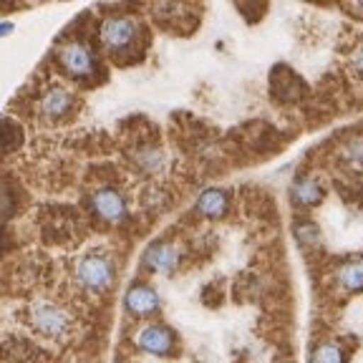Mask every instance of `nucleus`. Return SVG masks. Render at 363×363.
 Returning <instances> with one entry per match:
<instances>
[{"label": "nucleus", "instance_id": "nucleus-1", "mask_svg": "<svg viewBox=\"0 0 363 363\" xmlns=\"http://www.w3.org/2000/svg\"><path fill=\"white\" fill-rule=\"evenodd\" d=\"M28 320L40 335L51 340H63L74 330V315L63 303L51 298H38L28 306Z\"/></svg>", "mask_w": 363, "mask_h": 363}, {"label": "nucleus", "instance_id": "nucleus-2", "mask_svg": "<svg viewBox=\"0 0 363 363\" xmlns=\"http://www.w3.org/2000/svg\"><path fill=\"white\" fill-rule=\"evenodd\" d=\"M76 280L91 293H104L116 280V265L104 252H89L76 262Z\"/></svg>", "mask_w": 363, "mask_h": 363}, {"label": "nucleus", "instance_id": "nucleus-3", "mask_svg": "<svg viewBox=\"0 0 363 363\" xmlns=\"http://www.w3.org/2000/svg\"><path fill=\"white\" fill-rule=\"evenodd\" d=\"M142 38V26L131 16H111L101 26V40L113 56H124L139 43Z\"/></svg>", "mask_w": 363, "mask_h": 363}, {"label": "nucleus", "instance_id": "nucleus-4", "mask_svg": "<svg viewBox=\"0 0 363 363\" xmlns=\"http://www.w3.org/2000/svg\"><path fill=\"white\" fill-rule=\"evenodd\" d=\"M58 61H61L63 71H66L68 76H74V79L89 81V79H94L96 71H99L96 53L91 51L86 43H79V40L61 45V51H58Z\"/></svg>", "mask_w": 363, "mask_h": 363}, {"label": "nucleus", "instance_id": "nucleus-5", "mask_svg": "<svg viewBox=\"0 0 363 363\" xmlns=\"http://www.w3.org/2000/svg\"><path fill=\"white\" fill-rule=\"evenodd\" d=\"M91 207L96 212L101 220L113 222V225H119V222L126 220V202L116 189L111 187H104L99 189L94 197H91Z\"/></svg>", "mask_w": 363, "mask_h": 363}, {"label": "nucleus", "instance_id": "nucleus-6", "mask_svg": "<svg viewBox=\"0 0 363 363\" xmlns=\"http://www.w3.org/2000/svg\"><path fill=\"white\" fill-rule=\"evenodd\" d=\"M136 346L154 356H167L174 351V333L164 325H144L136 335Z\"/></svg>", "mask_w": 363, "mask_h": 363}, {"label": "nucleus", "instance_id": "nucleus-7", "mask_svg": "<svg viewBox=\"0 0 363 363\" xmlns=\"http://www.w3.org/2000/svg\"><path fill=\"white\" fill-rule=\"evenodd\" d=\"M74 108V94L63 86H53L51 91H45V96L40 99V116L48 121H61L66 119Z\"/></svg>", "mask_w": 363, "mask_h": 363}, {"label": "nucleus", "instance_id": "nucleus-8", "mask_svg": "<svg viewBox=\"0 0 363 363\" xmlns=\"http://www.w3.org/2000/svg\"><path fill=\"white\" fill-rule=\"evenodd\" d=\"M126 308H129L134 315H152V313L159 311V295L154 293V288L149 285H131L129 293L124 298Z\"/></svg>", "mask_w": 363, "mask_h": 363}, {"label": "nucleus", "instance_id": "nucleus-9", "mask_svg": "<svg viewBox=\"0 0 363 363\" xmlns=\"http://www.w3.org/2000/svg\"><path fill=\"white\" fill-rule=\"evenodd\" d=\"M177 262H179V252L172 245H152V247L144 252V265L152 267L157 272H174Z\"/></svg>", "mask_w": 363, "mask_h": 363}, {"label": "nucleus", "instance_id": "nucleus-10", "mask_svg": "<svg viewBox=\"0 0 363 363\" xmlns=\"http://www.w3.org/2000/svg\"><path fill=\"white\" fill-rule=\"evenodd\" d=\"M338 283L351 293L363 290V255H353L338 267Z\"/></svg>", "mask_w": 363, "mask_h": 363}, {"label": "nucleus", "instance_id": "nucleus-11", "mask_svg": "<svg viewBox=\"0 0 363 363\" xmlns=\"http://www.w3.org/2000/svg\"><path fill=\"white\" fill-rule=\"evenodd\" d=\"M197 210L207 217H222L227 212V194L222 189H204L197 199Z\"/></svg>", "mask_w": 363, "mask_h": 363}, {"label": "nucleus", "instance_id": "nucleus-12", "mask_svg": "<svg viewBox=\"0 0 363 363\" xmlns=\"http://www.w3.org/2000/svg\"><path fill=\"white\" fill-rule=\"evenodd\" d=\"M293 199L303 207H315L323 199V189L313 179H298L293 184Z\"/></svg>", "mask_w": 363, "mask_h": 363}, {"label": "nucleus", "instance_id": "nucleus-13", "mask_svg": "<svg viewBox=\"0 0 363 363\" xmlns=\"http://www.w3.org/2000/svg\"><path fill=\"white\" fill-rule=\"evenodd\" d=\"M313 363H346V353L338 343H320L313 351Z\"/></svg>", "mask_w": 363, "mask_h": 363}, {"label": "nucleus", "instance_id": "nucleus-14", "mask_svg": "<svg viewBox=\"0 0 363 363\" xmlns=\"http://www.w3.org/2000/svg\"><path fill=\"white\" fill-rule=\"evenodd\" d=\"M21 139H23L21 126H18L16 121H11V119L0 121V142H3V147H6V142L11 144V147H18Z\"/></svg>", "mask_w": 363, "mask_h": 363}, {"label": "nucleus", "instance_id": "nucleus-15", "mask_svg": "<svg viewBox=\"0 0 363 363\" xmlns=\"http://www.w3.org/2000/svg\"><path fill=\"white\" fill-rule=\"evenodd\" d=\"M348 159H351L353 167H363V139H356V142L348 144Z\"/></svg>", "mask_w": 363, "mask_h": 363}, {"label": "nucleus", "instance_id": "nucleus-16", "mask_svg": "<svg viewBox=\"0 0 363 363\" xmlns=\"http://www.w3.org/2000/svg\"><path fill=\"white\" fill-rule=\"evenodd\" d=\"M351 63H353V68H356L358 74H363V48L356 53V56H353V61H351Z\"/></svg>", "mask_w": 363, "mask_h": 363}, {"label": "nucleus", "instance_id": "nucleus-17", "mask_svg": "<svg viewBox=\"0 0 363 363\" xmlns=\"http://www.w3.org/2000/svg\"><path fill=\"white\" fill-rule=\"evenodd\" d=\"M11 30H13V26H11V23H3V26H0V35L11 33Z\"/></svg>", "mask_w": 363, "mask_h": 363}]
</instances>
